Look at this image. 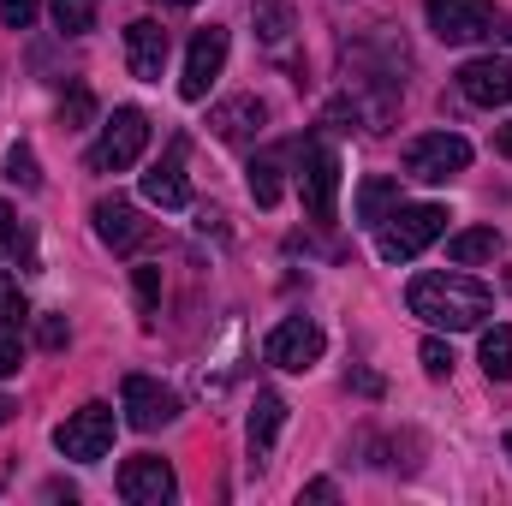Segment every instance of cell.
Listing matches in <instances>:
<instances>
[{"label": "cell", "instance_id": "obj_33", "mask_svg": "<svg viewBox=\"0 0 512 506\" xmlns=\"http://www.w3.org/2000/svg\"><path fill=\"white\" fill-rule=\"evenodd\" d=\"M334 495H340V489H334L328 477H316V483H304V501H334Z\"/></svg>", "mask_w": 512, "mask_h": 506}, {"label": "cell", "instance_id": "obj_34", "mask_svg": "<svg viewBox=\"0 0 512 506\" xmlns=\"http://www.w3.org/2000/svg\"><path fill=\"white\" fill-rule=\"evenodd\" d=\"M495 149H501V155H507V161H512V120H507V126H501V131H495Z\"/></svg>", "mask_w": 512, "mask_h": 506}, {"label": "cell", "instance_id": "obj_9", "mask_svg": "<svg viewBox=\"0 0 512 506\" xmlns=\"http://www.w3.org/2000/svg\"><path fill=\"white\" fill-rule=\"evenodd\" d=\"M120 405H126V423L131 429H143V435H155V429H167V423L179 417V393L161 387L155 376H126Z\"/></svg>", "mask_w": 512, "mask_h": 506}, {"label": "cell", "instance_id": "obj_37", "mask_svg": "<svg viewBox=\"0 0 512 506\" xmlns=\"http://www.w3.org/2000/svg\"><path fill=\"white\" fill-rule=\"evenodd\" d=\"M507 459H512V435H507Z\"/></svg>", "mask_w": 512, "mask_h": 506}, {"label": "cell", "instance_id": "obj_26", "mask_svg": "<svg viewBox=\"0 0 512 506\" xmlns=\"http://www.w3.org/2000/svg\"><path fill=\"white\" fill-rule=\"evenodd\" d=\"M6 179H12L18 191H36V185H42V173H36V155H30V143H18V149L6 155Z\"/></svg>", "mask_w": 512, "mask_h": 506}, {"label": "cell", "instance_id": "obj_36", "mask_svg": "<svg viewBox=\"0 0 512 506\" xmlns=\"http://www.w3.org/2000/svg\"><path fill=\"white\" fill-rule=\"evenodd\" d=\"M161 6H197V0H161Z\"/></svg>", "mask_w": 512, "mask_h": 506}, {"label": "cell", "instance_id": "obj_28", "mask_svg": "<svg viewBox=\"0 0 512 506\" xmlns=\"http://www.w3.org/2000/svg\"><path fill=\"white\" fill-rule=\"evenodd\" d=\"M131 280H137V304H143V316H155V304H161V268H137Z\"/></svg>", "mask_w": 512, "mask_h": 506}, {"label": "cell", "instance_id": "obj_30", "mask_svg": "<svg viewBox=\"0 0 512 506\" xmlns=\"http://www.w3.org/2000/svg\"><path fill=\"white\" fill-rule=\"evenodd\" d=\"M36 6H42V0H0V24H6V30H30Z\"/></svg>", "mask_w": 512, "mask_h": 506}, {"label": "cell", "instance_id": "obj_23", "mask_svg": "<svg viewBox=\"0 0 512 506\" xmlns=\"http://www.w3.org/2000/svg\"><path fill=\"white\" fill-rule=\"evenodd\" d=\"M24 322H30V304H24L18 280H12V274H0V334H18Z\"/></svg>", "mask_w": 512, "mask_h": 506}, {"label": "cell", "instance_id": "obj_4", "mask_svg": "<svg viewBox=\"0 0 512 506\" xmlns=\"http://www.w3.org/2000/svg\"><path fill=\"white\" fill-rule=\"evenodd\" d=\"M114 429H120L114 405L90 399V405H78V411H72V417L54 429V447H60L66 459H78V465H96V459H108V447H114Z\"/></svg>", "mask_w": 512, "mask_h": 506}, {"label": "cell", "instance_id": "obj_13", "mask_svg": "<svg viewBox=\"0 0 512 506\" xmlns=\"http://www.w3.org/2000/svg\"><path fill=\"white\" fill-rule=\"evenodd\" d=\"M90 221H96V239H102L108 251H120V256H131V251L149 245V221L131 209L126 197H102V203L90 209Z\"/></svg>", "mask_w": 512, "mask_h": 506}, {"label": "cell", "instance_id": "obj_15", "mask_svg": "<svg viewBox=\"0 0 512 506\" xmlns=\"http://www.w3.org/2000/svg\"><path fill=\"white\" fill-rule=\"evenodd\" d=\"M143 197H149L155 209H185V203H191V185H185V137H173L167 155L143 173Z\"/></svg>", "mask_w": 512, "mask_h": 506}, {"label": "cell", "instance_id": "obj_24", "mask_svg": "<svg viewBox=\"0 0 512 506\" xmlns=\"http://www.w3.org/2000/svg\"><path fill=\"white\" fill-rule=\"evenodd\" d=\"M54 24H60L66 36L96 30V0H54Z\"/></svg>", "mask_w": 512, "mask_h": 506}, {"label": "cell", "instance_id": "obj_2", "mask_svg": "<svg viewBox=\"0 0 512 506\" xmlns=\"http://www.w3.org/2000/svg\"><path fill=\"white\" fill-rule=\"evenodd\" d=\"M441 233H447V209L441 203H399L376 227V251H382V262H411V256L429 251Z\"/></svg>", "mask_w": 512, "mask_h": 506}, {"label": "cell", "instance_id": "obj_22", "mask_svg": "<svg viewBox=\"0 0 512 506\" xmlns=\"http://www.w3.org/2000/svg\"><path fill=\"white\" fill-rule=\"evenodd\" d=\"M251 197H256V209L280 203V155H256L251 161Z\"/></svg>", "mask_w": 512, "mask_h": 506}, {"label": "cell", "instance_id": "obj_10", "mask_svg": "<svg viewBox=\"0 0 512 506\" xmlns=\"http://www.w3.org/2000/svg\"><path fill=\"white\" fill-rule=\"evenodd\" d=\"M453 78H459V96L471 108H501V102H512V60L507 54H477Z\"/></svg>", "mask_w": 512, "mask_h": 506}, {"label": "cell", "instance_id": "obj_1", "mask_svg": "<svg viewBox=\"0 0 512 506\" xmlns=\"http://www.w3.org/2000/svg\"><path fill=\"white\" fill-rule=\"evenodd\" d=\"M405 304H411V316H423L429 328L465 334V328H483V316L495 310V292H489L483 280H471V274H441V268H429V274H417V280L405 286Z\"/></svg>", "mask_w": 512, "mask_h": 506}, {"label": "cell", "instance_id": "obj_29", "mask_svg": "<svg viewBox=\"0 0 512 506\" xmlns=\"http://www.w3.org/2000/svg\"><path fill=\"white\" fill-rule=\"evenodd\" d=\"M423 370L429 376H453V346L447 340H423Z\"/></svg>", "mask_w": 512, "mask_h": 506}, {"label": "cell", "instance_id": "obj_14", "mask_svg": "<svg viewBox=\"0 0 512 506\" xmlns=\"http://www.w3.org/2000/svg\"><path fill=\"white\" fill-rule=\"evenodd\" d=\"M167 54H173V42H167V30H161L155 18H137V24H126V66H131V78L161 84Z\"/></svg>", "mask_w": 512, "mask_h": 506}, {"label": "cell", "instance_id": "obj_18", "mask_svg": "<svg viewBox=\"0 0 512 506\" xmlns=\"http://www.w3.org/2000/svg\"><path fill=\"white\" fill-rule=\"evenodd\" d=\"M399 209V179H387V173H370L364 185H358V227L364 233H376L387 215Z\"/></svg>", "mask_w": 512, "mask_h": 506}, {"label": "cell", "instance_id": "obj_7", "mask_svg": "<svg viewBox=\"0 0 512 506\" xmlns=\"http://www.w3.org/2000/svg\"><path fill=\"white\" fill-rule=\"evenodd\" d=\"M221 66H227V30H221V24H209V30H197V36H191V48H185L179 96H185V102H209V90H215Z\"/></svg>", "mask_w": 512, "mask_h": 506}, {"label": "cell", "instance_id": "obj_32", "mask_svg": "<svg viewBox=\"0 0 512 506\" xmlns=\"http://www.w3.org/2000/svg\"><path fill=\"white\" fill-rule=\"evenodd\" d=\"M18 364H24V352H18V334H0V381L18 376Z\"/></svg>", "mask_w": 512, "mask_h": 506}, {"label": "cell", "instance_id": "obj_12", "mask_svg": "<svg viewBox=\"0 0 512 506\" xmlns=\"http://www.w3.org/2000/svg\"><path fill=\"white\" fill-rule=\"evenodd\" d=\"M120 495L131 506H161L179 495V477H173V465L167 459H155V453H137L120 465Z\"/></svg>", "mask_w": 512, "mask_h": 506}, {"label": "cell", "instance_id": "obj_3", "mask_svg": "<svg viewBox=\"0 0 512 506\" xmlns=\"http://www.w3.org/2000/svg\"><path fill=\"white\" fill-rule=\"evenodd\" d=\"M298 191H304V215H310V221H334L340 155H334L328 137H304V143H298Z\"/></svg>", "mask_w": 512, "mask_h": 506}, {"label": "cell", "instance_id": "obj_5", "mask_svg": "<svg viewBox=\"0 0 512 506\" xmlns=\"http://www.w3.org/2000/svg\"><path fill=\"white\" fill-rule=\"evenodd\" d=\"M143 143H149V114L143 108H114V120L102 126V137L90 143V173H126L137 167V155H143Z\"/></svg>", "mask_w": 512, "mask_h": 506}, {"label": "cell", "instance_id": "obj_35", "mask_svg": "<svg viewBox=\"0 0 512 506\" xmlns=\"http://www.w3.org/2000/svg\"><path fill=\"white\" fill-rule=\"evenodd\" d=\"M6 417H12V405H6V399H0V423H6Z\"/></svg>", "mask_w": 512, "mask_h": 506}, {"label": "cell", "instance_id": "obj_8", "mask_svg": "<svg viewBox=\"0 0 512 506\" xmlns=\"http://www.w3.org/2000/svg\"><path fill=\"white\" fill-rule=\"evenodd\" d=\"M322 346H328V334H322L310 316H286V322L268 334L262 358H268L274 370H310V364L322 358Z\"/></svg>", "mask_w": 512, "mask_h": 506}, {"label": "cell", "instance_id": "obj_27", "mask_svg": "<svg viewBox=\"0 0 512 506\" xmlns=\"http://www.w3.org/2000/svg\"><path fill=\"white\" fill-rule=\"evenodd\" d=\"M36 340H42V352H60L66 340H72V328H66V316H36Z\"/></svg>", "mask_w": 512, "mask_h": 506}, {"label": "cell", "instance_id": "obj_6", "mask_svg": "<svg viewBox=\"0 0 512 506\" xmlns=\"http://www.w3.org/2000/svg\"><path fill=\"white\" fill-rule=\"evenodd\" d=\"M471 167V143L459 131H423L405 143V173L423 179V185H447Z\"/></svg>", "mask_w": 512, "mask_h": 506}, {"label": "cell", "instance_id": "obj_11", "mask_svg": "<svg viewBox=\"0 0 512 506\" xmlns=\"http://www.w3.org/2000/svg\"><path fill=\"white\" fill-rule=\"evenodd\" d=\"M429 30L441 42H477L495 30V0H429Z\"/></svg>", "mask_w": 512, "mask_h": 506}, {"label": "cell", "instance_id": "obj_16", "mask_svg": "<svg viewBox=\"0 0 512 506\" xmlns=\"http://www.w3.org/2000/svg\"><path fill=\"white\" fill-rule=\"evenodd\" d=\"M262 120H268V108H262L256 96H233V102H221V108L209 114V131H215L221 143H251V137H262Z\"/></svg>", "mask_w": 512, "mask_h": 506}, {"label": "cell", "instance_id": "obj_25", "mask_svg": "<svg viewBox=\"0 0 512 506\" xmlns=\"http://www.w3.org/2000/svg\"><path fill=\"white\" fill-rule=\"evenodd\" d=\"M90 114H96V96H90V84H72L66 96H60V126H90Z\"/></svg>", "mask_w": 512, "mask_h": 506}, {"label": "cell", "instance_id": "obj_17", "mask_svg": "<svg viewBox=\"0 0 512 506\" xmlns=\"http://www.w3.org/2000/svg\"><path fill=\"white\" fill-rule=\"evenodd\" d=\"M280 429H286V399L274 393V387H262L251 405V423H245V441H251V459H262L274 441H280Z\"/></svg>", "mask_w": 512, "mask_h": 506}, {"label": "cell", "instance_id": "obj_19", "mask_svg": "<svg viewBox=\"0 0 512 506\" xmlns=\"http://www.w3.org/2000/svg\"><path fill=\"white\" fill-rule=\"evenodd\" d=\"M447 256H453L459 268H471V262H495V256H501V233H495V227H465V233L447 239Z\"/></svg>", "mask_w": 512, "mask_h": 506}, {"label": "cell", "instance_id": "obj_20", "mask_svg": "<svg viewBox=\"0 0 512 506\" xmlns=\"http://www.w3.org/2000/svg\"><path fill=\"white\" fill-rule=\"evenodd\" d=\"M251 18H256V36H262L268 48H280V42L292 36V6H286V0H256Z\"/></svg>", "mask_w": 512, "mask_h": 506}, {"label": "cell", "instance_id": "obj_31", "mask_svg": "<svg viewBox=\"0 0 512 506\" xmlns=\"http://www.w3.org/2000/svg\"><path fill=\"white\" fill-rule=\"evenodd\" d=\"M24 251V227H18V215L0 203V256H18Z\"/></svg>", "mask_w": 512, "mask_h": 506}, {"label": "cell", "instance_id": "obj_21", "mask_svg": "<svg viewBox=\"0 0 512 506\" xmlns=\"http://www.w3.org/2000/svg\"><path fill=\"white\" fill-rule=\"evenodd\" d=\"M477 358H483V376L489 381H507L512 376V328H489Z\"/></svg>", "mask_w": 512, "mask_h": 506}]
</instances>
